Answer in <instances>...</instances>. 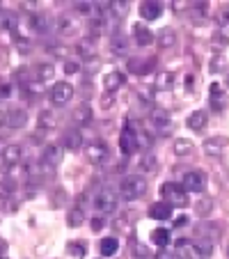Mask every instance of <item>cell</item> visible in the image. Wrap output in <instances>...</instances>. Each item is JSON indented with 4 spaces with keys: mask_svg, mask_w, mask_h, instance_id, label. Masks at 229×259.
I'll use <instances>...</instances> for the list:
<instances>
[{
    "mask_svg": "<svg viewBox=\"0 0 229 259\" xmlns=\"http://www.w3.org/2000/svg\"><path fill=\"white\" fill-rule=\"evenodd\" d=\"M145 193H147V179L140 175H128V177H124L122 184H119V195L126 202L140 200Z\"/></svg>",
    "mask_w": 229,
    "mask_h": 259,
    "instance_id": "6da1fadb",
    "label": "cell"
},
{
    "mask_svg": "<svg viewBox=\"0 0 229 259\" xmlns=\"http://www.w3.org/2000/svg\"><path fill=\"white\" fill-rule=\"evenodd\" d=\"M161 197L165 204H170L172 209L174 206H186L188 204V193L184 191V186L179 184H172V181H165L161 186Z\"/></svg>",
    "mask_w": 229,
    "mask_h": 259,
    "instance_id": "7a4b0ae2",
    "label": "cell"
},
{
    "mask_svg": "<svg viewBox=\"0 0 229 259\" xmlns=\"http://www.w3.org/2000/svg\"><path fill=\"white\" fill-rule=\"evenodd\" d=\"M117 204H119L117 193L112 191V188H101V191L97 193V197H94V209L101 215L112 213V211L117 209Z\"/></svg>",
    "mask_w": 229,
    "mask_h": 259,
    "instance_id": "3957f363",
    "label": "cell"
},
{
    "mask_svg": "<svg viewBox=\"0 0 229 259\" xmlns=\"http://www.w3.org/2000/svg\"><path fill=\"white\" fill-rule=\"evenodd\" d=\"M181 186L186 193H202L206 188V175L202 170H190L184 175L181 179Z\"/></svg>",
    "mask_w": 229,
    "mask_h": 259,
    "instance_id": "277c9868",
    "label": "cell"
},
{
    "mask_svg": "<svg viewBox=\"0 0 229 259\" xmlns=\"http://www.w3.org/2000/svg\"><path fill=\"white\" fill-rule=\"evenodd\" d=\"M73 99V85L67 83V80H60L51 88V103L53 106H67Z\"/></svg>",
    "mask_w": 229,
    "mask_h": 259,
    "instance_id": "5b68a950",
    "label": "cell"
},
{
    "mask_svg": "<svg viewBox=\"0 0 229 259\" xmlns=\"http://www.w3.org/2000/svg\"><path fill=\"white\" fill-rule=\"evenodd\" d=\"M229 147V138L224 136H213V138H206L204 145H202V149H204L206 156L211 158H220L224 154V149Z\"/></svg>",
    "mask_w": 229,
    "mask_h": 259,
    "instance_id": "8992f818",
    "label": "cell"
},
{
    "mask_svg": "<svg viewBox=\"0 0 229 259\" xmlns=\"http://www.w3.org/2000/svg\"><path fill=\"white\" fill-rule=\"evenodd\" d=\"M85 156H87L89 163H94V165H101V163L108 158V147H106V142H101V140L89 142V145L85 147Z\"/></svg>",
    "mask_w": 229,
    "mask_h": 259,
    "instance_id": "52a82bcc",
    "label": "cell"
},
{
    "mask_svg": "<svg viewBox=\"0 0 229 259\" xmlns=\"http://www.w3.org/2000/svg\"><path fill=\"white\" fill-rule=\"evenodd\" d=\"M0 156H3V170H5V167H14V165H19L21 158H23V147L12 142V145H7L5 149L0 152Z\"/></svg>",
    "mask_w": 229,
    "mask_h": 259,
    "instance_id": "ba28073f",
    "label": "cell"
},
{
    "mask_svg": "<svg viewBox=\"0 0 229 259\" xmlns=\"http://www.w3.org/2000/svg\"><path fill=\"white\" fill-rule=\"evenodd\" d=\"M119 149H122V154H126V156L138 149V133L131 131V124H126L122 136H119Z\"/></svg>",
    "mask_w": 229,
    "mask_h": 259,
    "instance_id": "9c48e42d",
    "label": "cell"
},
{
    "mask_svg": "<svg viewBox=\"0 0 229 259\" xmlns=\"http://www.w3.org/2000/svg\"><path fill=\"white\" fill-rule=\"evenodd\" d=\"M60 161H62V147L60 145H46L44 152H41V163H44L49 170H53V167L60 165Z\"/></svg>",
    "mask_w": 229,
    "mask_h": 259,
    "instance_id": "30bf717a",
    "label": "cell"
},
{
    "mask_svg": "<svg viewBox=\"0 0 229 259\" xmlns=\"http://www.w3.org/2000/svg\"><path fill=\"white\" fill-rule=\"evenodd\" d=\"M154 39H156V34L151 32L145 23L133 25V41H135L138 46H149V44H154Z\"/></svg>",
    "mask_w": 229,
    "mask_h": 259,
    "instance_id": "8fae6325",
    "label": "cell"
},
{
    "mask_svg": "<svg viewBox=\"0 0 229 259\" xmlns=\"http://www.w3.org/2000/svg\"><path fill=\"white\" fill-rule=\"evenodd\" d=\"M5 124L10 128H23L28 124V113L23 108H12L10 113H5Z\"/></svg>",
    "mask_w": 229,
    "mask_h": 259,
    "instance_id": "7c38bea8",
    "label": "cell"
},
{
    "mask_svg": "<svg viewBox=\"0 0 229 259\" xmlns=\"http://www.w3.org/2000/svg\"><path fill=\"white\" fill-rule=\"evenodd\" d=\"M62 147H64V149H69V152H78L80 147H83V133L76 131V128H69V131H64Z\"/></svg>",
    "mask_w": 229,
    "mask_h": 259,
    "instance_id": "4fadbf2b",
    "label": "cell"
},
{
    "mask_svg": "<svg viewBox=\"0 0 229 259\" xmlns=\"http://www.w3.org/2000/svg\"><path fill=\"white\" fill-rule=\"evenodd\" d=\"M149 119H151V124H154V128L156 131H161V133H167L172 128V119H170V115L165 113V110H151V115H149Z\"/></svg>",
    "mask_w": 229,
    "mask_h": 259,
    "instance_id": "5bb4252c",
    "label": "cell"
},
{
    "mask_svg": "<svg viewBox=\"0 0 229 259\" xmlns=\"http://www.w3.org/2000/svg\"><path fill=\"white\" fill-rule=\"evenodd\" d=\"M161 14H163V3H156V0L149 3L147 0V3L140 5V16L145 21H156V19H161Z\"/></svg>",
    "mask_w": 229,
    "mask_h": 259,
    "instance_id": "9a60e30c",
    "label": "cell"
},
{
    "mask_svg": "<svg viewBox=\"0 0 229 259\" xmlns=\"http://www.w3.org/2000/svg\"><path fill=\"white\" fill-rule=\"evenodd\" d=\"M186 124H188L190 131H204L206 124H209V115H206V110H195V113H190L188 119H186Z\"/></svg>",
    "mask_w": 229,
    "mask_h": 259,
    "instance_id": "2e32d148",
    "label": "cell"
},
{
    "mask_svg": "<svg viewBox=\"0 0 229 259\" xmlns=\"http://www.w3.org/2000/svg\"><path fill=\"white\" fill-rule=\"evenodd\" d=\"M154 64H156L154 58H142V60H131L128 69H131L133 73H138V76H145V73H149L151 69H154Z\"/></svg>",
    "mask_w": 229,
    "mask_h": 259,
    "instance_id": "e0dca14e",
    "label": "cell"
},
{
    "mask_svg": "<svg viewBox=\"0 0 229 259\" xmlns=\"http://www.w3.org/2000/svg\"><path fill=\"white\" fill-rule=\"evenodd\" d=\"M149 218L154 220H170L172 218V206L165 202H156L149 206Z\"/></svg>",
    "mask_w": 229,
    "mask_h": 259,
    "instance_id": "ac0fdd59",
    "label": "cell"
},
{
    "mask_svg": "<svg viewBox=\"0 0 229 259\" xmlns=\"http://www.w3.org/2000/svg\"><path fill=\"white\" fill-rule=\"evenodd\" d=\"M122 85H124V73L122 71L106 73V78H103V88H106V92H115V90H119Z\"/></svg>",
    "mask_w": 229,
    "mask_h": 259,
    "instance_id": "d6986e66",
    "label": "cell"
},
{
    "mask_svg": "<svg viewBox=\"0 0 229 259\" xmlns=\"http://www.w3.org/2000/svg\"><path fill=\"white\" fill-rule=\"evenodd\" d=\"M92 106H89V103H80L78 108H76V110H73V122L78 124H89L92 122Z\"/></svg>",
    "mask_w": 229,
    "mask_h": 259,
    "instance_id": "ffe728a7",
    "label": "cell"
},
{
    "mask_svg": "<svg viewBox=\"0 0 229 259\" xmlns=\"http://www.w3.org/2000/svg\"><path fill=\"white\" fill-rule=\"evenodd\" d=\"M37 124H39L41 131H51V128L58 126V115L53 110H41L39 117H37Z\"/></svg>",
    "mask_w": 229,
    "mask_h": 259,
    "instance_id": "44dd1931",
    "label": "cell"
},
{
    "mask_svg": "<svg viewBox=\"0 0 229 259\" xmlns=\"http://www.w3.org/2000/svg\"><path fill=\"white\" fill-rule=\"evenodd\" d=\"M99 250H101L103 257H115L119 250V241L115 239V236H106V239H101V243H99Z\"/></svg>",
    "mask_w": 229,
    "mask_h": 259,
    "instance_id": "7402d4cb",
    "label": "cell"
},
{
    "mask_svg": "<svg viewBox=\"0 0 229 259\" xmlns=\"http://www.w3.org/2000/svg\"><path fill=\"white\" fill-rule=\"evenodd\" d=\"M76 51H78V58H83V60L97 58V49H94L92 39H80L78 44H76Z\"/></svg>",
    "mask_w": 229,
    "mask_h": 259,
    "instance_id": "603a6c76",
    "label": "cell"
},
{
    "mask_svg": "<svg viewBox=\"0 0 229 259\" xmlns=\"http://www.w3.org/2000/svg\"><path fill=\"white\" fill-rule=\"evenodd\" d=\"M151 243H156L158 248L170 245V230L167 227H156V230L151 232Z\"/></svg>",
    "mask_w": 229,
    "mask_h": 259,
    "instance_id": "cb8c5ba5",
    "label": "cell"
},
{
    "mask_svg": "<svg viewBox=\"0 0 229 259\" xmlns=\"http://www.w3.org/2000/svg\"><path fill=\"white\" fill-rule=\"evenodd\" d=\"M224 94H222V90H220V85L218 83H211V106H213V110H222L224 108Z\"/></svg>",
    "mask_w": 229,
    "mask_h": 259,
    "instance_id": "d4e9b609",
    "label": "cell"
},
{
    "mask_svg": "<svg viewBox=\"0 0 229 259\" xmlns=\"http://www.w3.org/2000/svg\"><path fill=\"white\" fill-rule=\"evenodd\" d=\"M108 12L115 19H124L128 14V3L126 0H112V3H108Z\"/></svg>",
    "mask_w": 229,
    "mask_h": 259,
    "instance_id": "484cf974",
    "label": "cell"
},
{
    "mask_svg": "<svg viewBox=\"0 0 229 259\" xmlns=\"http://www.w3.org/2000/svg\"><path fill=\"white\" fill-rule=\"evenodd\" d=\"M110 49H112V53L126 55V53H128V39L124 37L122 32H117L115 37H112V41H110Z\"/></svg>",
    "mask_w": 229,
    "mask_h": 259,
    "instance_id": "4316f807",
    "label": "cell"
},
{
    "mask_svg": "<svg viewBox=\"0 0 229 259\" xmlns=\"http://www.w3.org/2000/svg\"><path fill=\"white\" fill-rule=\"evenodd\" d=\"M83 220H85L83 206H71V209H69V213H67V225H69V227L83 225Z\"/></svg>",
    "mask_w": 229,
    "mask_h": 259,
    "instance_id": "83f0119b",
    "label": "cell"
},
{
    "mask_svg": "<svg viewBox=\"0 0 229 259\" xmlns=\"http://www.w3.org/2000/svg\"><path fill=\"white\" fill-rule=\"evenodd\" d=\"M172 85H174V76L170 71H161L156 76V80H154V88L156 90H172Z\"/></svg>",
    "mask_w": 229,
    "mask_h": 259,
    "instance_id": "f1b7e54d",
    "label": "cell"
},
{
    "mask_svg": "<svg viewBox=\"0 0 229 259\" xmlns=\"http://www.w3.org/2000/svg\"><path fill=\"white\" fill-rule=\"evenodd\" d=\"M37 80H41V83H46V80H51L55 76V67L51 62H44V64H37Z\"/></svg>",
    "mask_w": 229,
    "mask_h": 259,
    "instance_id": "f546056e",
    "label": "cell"
},
{
    "mask_svg": "<svg viewBox=\"0 0 229 259\" xmlns=\"http://www.w3.org/2000/svg\"><path fill=\"white\" fill-rule=\"evenodd\" d=\"M67 252L71 254V257H76V259H83L85 254H87V245H85L83 241H69Z\"/></svg>",
    "mask_w": 229,
    "mask_h": 259,
    "instance_id": "4dcf8cb0",
    "label": "cell"
},
{
    "mask_svg": "<svg viewBox=\"0 0 229 259\" xmlns=\"http://www.w3.org/2000/svg\"><path fill=\"white\" fill-rule=\"evenodd\" d=\"M172 152H174L176 156H188V154L193 152V142L186 140V138H179V140H174V147H172Z\"/></svg>",
    "mask_w": 229,
    "mask_h": 259,
    "instance_id": "1f68e13d",
    "label": "cell"
},
{
    "mask_svg": "<svg viewBox=\"0 0 229 259\" xmlns=\"http://www.w3.org/2000/svg\"><path fill=\"white\" fill-rule=\"evenodd\" d=\"M76 28H78V23L71 19V16H60V21H58V30L62 34H71V32H76Z\"/></svg>",
    "mask_w": 229,
    "mask_h": 259,
    "instance_id": "d6a6232c",
    "label": "cell"
},
{
    "mask_svg": "<svg viewBox=\"0 0 229 259\" xmlns=\"http://www.w3.org/2000/svg\"><path fill=\"white\" fill-rule=\"evenodd\" d=\"M156 39H158V44H161L163 49H170V46L176 41V34H174V30H167L165 28V30H161V32H158Z\"/></svg>",
    "mask_w": 229,
    "mask_h": 259,
    "instance_id": "836d02e7",
    "label": "cell"
},
{
    "mask_svg": "<svg viewBox=\"0 0 229 259\" xmlns=\"http://www.w3.org/2000/svg\"><path fill=\"white\" fill-rule=\"evenodd\" d=\"M25 90H28V94H32V97H39V94L44 92V83L37 78H30L28 83H25Z\"/></svg>",
    "mask_w": 229,
    "mask_h": 259,
    "instance_id": "e575fe53",
    "label": "cell"
},
{
    "mask_svg": "<svg viewBox=\"0 0 229 259\" xmlns=\"http://www.w3.org/2000/svg\"><path fill=\"white\" fill-rule=\"evenodd\" d=\"M0 21H3L0 25H3L5 30H10V32H16V21H19V19H16V14H12V12H5Z\"/></svg>",
    "mask_w": 229,
    "mask_h": 259,
    "instance_id": "d590c367",
    "label": "cell"
},
{
    "mask_svg": "<svg viewBox=\"0 0 229 259\" xmlns=\"http://www.w3.org/2000/svg\"><path fill=\"white\" fill-rule=\"evenodd\" d=\"M140 167H142V170H147V172H154V170H156V158L151 156V154H145V156H142V161H140Z\"/></svg>",
    "mask_w": 229,
    "mask_h": 259,
    "instance_id": "8d00e7d4",
    "label": "cell"
},
{
    "mask_svg": "<svg viewBox=\"0 0 229 259\" xmlns=\"http://www.w3.org/2000/svg\"><path fill=\"white\" fill-rule=\"evenodd\" d=\"M76 12H80V14H97V5L94 3H76Z\"/></svg>",
    "mask_w": 229,
    "mask_h": 259,
    "instance_id": "74e56055",
    "label": "cell"
},
{
    "mask_svg": "<svg viewBox=\"0 0 229 259\" xmlns=\"http://www.w3.org/2000/svg\"><path fill=\"white\" fill-rule=\"evenodd\" d=\"M32 28L37 30V32H44L46 30V16L44 14H34L32 16Z\"/></svg>",
    "mask_w": 229,
    "mask_h": 259,
    "instance_id": "f35d334b",
    "label": "cell"
},
{
    "mask_svg": "<svg viewBox=\"0 0 229 259\" xmlns=\"http://www.w3.org/2000/svg\"><path fill=\"white\" fill-rule=\"evenodd\" d=\"M14 193V181H10V179H5V181H0V197L3 195H12Z\"/></svg>",
    "mask_w": 229,
    "mask_h": 259,
    "instance_id": "ab89813d",
    "label": "cell"
},
{
    "mask_svg": "<svg viewBox=\"0 0 229 259\" xmlns=\"http://www.w3.org/2000/svg\"><path fill=\"white\" fill-rule=\"evenodd\" d=\"M51 53H53L55 58H67L69 49H67V46H62V44H60V46H51Z\"/></svg>",
    "mask_w": 229,
    "mask_h": 259,
    "instance_id": "60d3db41",
    "label": "cell"
},
{
    "mask_svg": "<svg viewBox=\"0 0 229 259\" xmlns=\"http://www.w3.org/2000/svg\"><path fill=\"white\" fill-rule=\"evenodd\" d=\"M103 227H106V220H103L101 215H94L92 218V232H101Z\"/></svg>",
    "mask_w": 229,
    "mask_h": 259,
    "instance_id": "b9f144b4",
    "label": "cell"
},
{
    "mask_svg": "<svg viewBox=\"0 0 229 259\" xmlns=\"http://www.w3.org/2000/svg\"><path fill=\"white\" fill-rule=\"evenodd\" d=\"M78 69H80L78 62H73V60H64V71L67 73H76Z\"/></svg>",
    "mask_w": 229,
    "mask_h": 259,
    "instance_id": "7bdbcfd3",
    "label": "cell"
},
{
    "mask_svg": "<svg viewBox=\"0 0 229 259\" xmlns=\"http://www.w3.org/2000/svg\"><path fill=\"white\" fill-rule=\"evenodd\" d=\"M10 94H12V85L10 83H3V85H0V97H10Z\"/></svg>",
    "mask_w": 229,
    "mask_h": 259,
    "instance_id": "ee69618b",
    "label": "cell"
},
{
    "mask_svg": "<svg viewBox=\"0 0 229 259\" xmlns=\"http://www.w3.org/2000/svg\"><path fill=\"white\" fill-rule=\"evenodd\" d=\"M215 44L213 46H218V49H222V46H227V37H222V34H215Z\"/></svg>",
    "mask_w": 229,
    "mask_h": 259,
    "instance_id": "f6af8a7d",
    "label": "cell"
},
{
    "mask_svg": "<svg viewBox=\"0 0 229 259\" xmlns=\"http://www.w3.org/2000/svg\"><path fill=\"white\" fill-rule=\"evenodd\" d=\"M195 88V76H186V90Z\"/></svg>",
    "mask_w": 229,
    "mask_h": 259,
    "instance_id": "bcb514c9",
    "label": "cell"
},
{
    "mask_svg": "<svg viewBox=\"0 0 229 259\" xmlns=\"http://www.w3.org/2000/svg\"><path fill=\"white\" fill-rule=\"evenodd\" d=\"M186 223H188V218H186V215H179V218H174V225L176 227H184Z\"/></svg>",
    "mask_w": 229,
    "mask_h": 259,
    "instance_id": "7dc6e473",
    "label": "cell"
},
{
    "mask_svg": "<svg viewBox=\"0 0 229 259\" xmlns=\"http://www.w3.org/2000/svg\"><path fill=\"white\" fill-rule=\"evenodd\" d=\"M204 211H206V213L211 211V202H202V204H200V213H204Z\"/></svg>",
    "mask_w": 229,
    "mask_h": 259,
    "instance_id": "c3c4849f",
    "label": "cell"
},
{
    "mask_svg": "<svg viewBox=\"0 0 229 259\" xmlns=\"http://www.w3.org/2000/svg\"><path fill=\"white\" fill-rule=\"evenodd\" d=\"M172 5H174V10H176V12H181L186 5H188V3H184V0H176V3H172Z\"/></svg>",
    "mask_w": 229,
    "mask_h": 259,
    "instance_id": "681fc988",
    "label": "cell"
},
{
    "mask_svg": "<svg viewBox=\"0 0 229 259\" xmlns=\"http://www.w3.org/2000/svg\"><path fill=\"white\" fill-rule=\"evenodd\" d=\"M101 106H103V108H110V106H112V97H103V99H101Z\"/></svg>",
    "mask_w": 229,
    "mask_h": 259,
    "instance_id": "f907efd6",
    "label": "cell"
},
{
    "mask_svg": "<svg viewBox=\"0 0 229 259\" xmlns=\"http://www.w3.org/2000/svg\"><path fill=\"white\" fill-rule=\"evenodd\" d=\"M5 250H7V243L0 239V254H5Z\"/></svg>",
    "mask_w": 229,
    "mask_h": 259,
    "instance_id": "816d5d0a",
    "label": "cell"
},
{
    "mask_svg": "<svg viewBox=\"0 0 229 259\" xmlns=\"http://www.w3.org/2000/svg\"><path fill=\"white\" fill-rule=\"evenodd\" d=\"M3 122H5V113L0 110V126H3Z\"/></svg>",
    "mask_w": 229,
    "mask_h": 259,
    "instance_id": "f5cc1de1",
    "label": "cell"
},
{
    "mask_svg": "<svg viewBox=\"0 0 229 259\" xmlns=\"http://www.w3.org/2000/svg\"><path fill=\"white\" fill-rule=\"evenodd\" d=\"M3 14H5V10H3V3H0V19H3Z\"/></svg>",
    "mask_w": 229,
    "mask_h": 259,
    "instance_id": "db71d44e",
    "label": "cell"
},
{
    "mask_svg": "<svg viewBox=\"0 0 229 259\" xmlns=\"http://www.w3.org/2000/svg\"><path fill=\"white\" fill-rule=\"evenodd\" d=\"M224 80H227V88H229V73H227V78H224Z\"/></svg>",
    "mask_w": 229,
    "mask_h": 259,
    "instance_id": "11a10c76",
    "label": "cell"
},
{
    "mask_svg": "<svg viewBox=\"0 0 229 259\" xmlns=\"http://www.w3.org/2000/svg\"><path fill=\"white\" fill-rule=\"evenodd\" d=\"M227 257H229V248H227Z\"/></svg>",
    "mask_w": 229,
    "mask_h": 259,
    "instance_id": "9f6ffc18",
    "label": "cell"
},
{
    "mask_svg": "<svg viewBox=\"0 0 229 259\" xmlns=\"http://www.w3.org/2000/svg\"><path fill=\"white\" fill-rule=\"evenodd\" d=\"M0 259H5V257H0Z\"/></svg>",
    "mask_w": 229,
    "mask_h": 259,
    "instance_id": "6f0895ef",
    "label": "cell"
}]
</instances>
